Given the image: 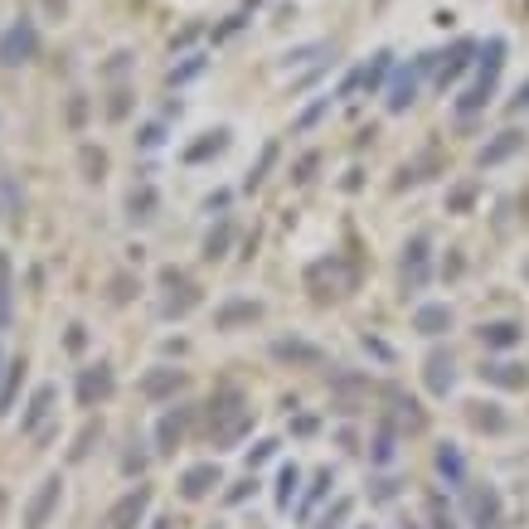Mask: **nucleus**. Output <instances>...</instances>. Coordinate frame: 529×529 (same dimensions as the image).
<instances>
[{
	"instance_id": "6ab92c4d",
	"label": "nucleus",
	"mask_w": 529,
	"mask_h": 529,
	"mask_svg": "<svg viewBox=\"0 0 529 529\" xmlns=\"http://www.w3.org/2000/svg\"><path fill=\"white\" fill-rule=\"evenodd\" d=\"M228 151V127L219 131H204L194 146H185V165H200V161H214V155H224Z\"/></svg>"
},
{
	"instance_id": "412c9836",
	"label": "nucleus",
	"mask_w": 529,
	"mask_h": 529,
	"mask_svg": "<svg viewBox=\"0 0 529 529\" xmlns=\"http://www.w3.org/2000/svg\"><path fill=\"white\" fill-rule=\"evenodd\" d=\"M481 340H486L491 350H515V345L525 340V330L515 326V320H495V326H481Z\"/></svg>"
},
{
	"instance_id": "58836bf2",
	"label": "nucleus",
	"mask_w": 529,
	"mask_h": 529,
	"mask_svg": "<svg viewBox=\"0 0 529 529\" xmlns=\"http://www.w3.org/2000/svg\"><path fill=\"white\" fill-rule=\"evenodd\" d=\"M330 486H336V476H330V466H326V471H316V481H311V491H306V505H316L320 495L330 491Z\"/></svg>"
},
{
	"instance_id": "8fccbe9b",
	"label": "nucleus",
	"mask_w": 529,
	"mask_h": 529,
	"mask_svg": "<svg viewBox=\"0 0 529 529\" xmlns=\"http://www.w3.org/2000/svg\"><path fill=\"white\" fill-rule=\"evenodd\" d=\"M0 515H5V491H0Z\"/></svg>"
},
{
	"instance_id": "e433bc0d",
	"label": "nucleus",
	"mask_w": 529,
	"mask_h": 529,
	"mask_svg": "<svg viewBox=\"0 0 529 529\" xmlns=\"http://www.w3.org/2000/svg\"><path fill=\"white\" fill-rule=\"evenodd\" d=\"M375 462H393V428L389 422H379V432H375Z\"/></svg>"
},
{
	"instance_id": "f704fd0d",
	"label": "nucleus",
	"mask_w": 529,
	"mask_h": 529,
	"mask_svg": "<svg viewBox=\"0 0 529 529\" xmlns=\"http://www.w3.org/2000/svg\"><path fill=\"white\" fill-rule=\"evenodd\" d=\"M20 379H25V359H15V365H10V369H5V393H0V413H5V408H10V399H15Z\"/></svg>"
},
{
	"instance_id": "cd10ccee",
	"label": "nucleus",
	"mask_w": 529,
	"mask_h": 529,
	"mask_svg": "<svg viewBox=\"0 0 529 529\" xmlns=\"http://www.w3.org/2000/svg\"><path fill=\"white\" fill-rule=\"evenodd\" d=\"M228 243H233V224H219L209 228V238H204V257H224Z\"/></svg>"
},
{
	"instance_id": "20e7f679",
	"label": "nucleus",
	"mask_w": 529,
	"mask_h": 529,
	"mask_svg": "<svg viewBox=\"0 0 529 529\" xmlns=\"http://www.w3.org/2000/svg\"><path fill=\"white\" fill-rule=\"evenodd\" d=\"M39 59V25L35 20H15L0 35V68H25Z\"/></svg>"
},
{
	"instance_id": "49530a36",
	"label": "nucleus",
	"mask_w": 529,
	"mask_h": 529,
	"mask_svg": "<svg viewBox=\"0 0 529 529\" xmlns=\"http://www.w3.org/2000/svg\"><path fill=\"white\" fill-rule=\"evenodd\" d=\"M432 515H438V529H456L452 525V510L442 505V495H432Z\"/></svg>"
},
{
	"instance_id": "f03ea898",
	"label": "nucleus",
	"mask_w": 529,
	"mask_h": 529,
	"mask_svg": "<svg viewBox=\"0 0 529 529\" xmlns=\"http://www.w3.org/2000/svg\"><path fill=\"white\" fill-rule=\"evenodd\" d=\"M253 428V408H248V399L238 389H219L209 403V438L219 442V447H233V442H243V432Z\"/></svg>"
},
{
	"instance_id": "473e14b6",
	"label": "nucleus",
	"mask_w": 529,
	"mask_h": 529,
	"mask_svg": "<svg viewBox=\"0 0 529 529\" xmlns=\"http://www.w3.org/2000/svg\"><path fill=\"white\" fill-rule=\"evenodd\" d=\"M102 438V422H88V428L78 432V442H74V452H68V462H83V456L92 452V442Z\"/></svg>"
},
{
	"instance_id": "f3484780",
	"label": "nucleus",
	"mask_w": 529,
	"mask_h": 529,
	"mask_svg": "<svg viewBox=\"0 0 529 529\" xmlns=\"http://www.w3.org/2000/svg\"><path fill=\"white\" fill-rule=\"evenodd\" d=\"M413 330H418V336H442V330H452V306H442V302L418 306L413 311Z\"/></svg>"
},
{
	"instance_id": "4be33fe9",
	"label": "nucleus",
	"mask_w": 529,
	"mask_h": 529,
	"mask_svg": "<svg viewBox=\"0 0 529 529\" xmlns=\"http://www.w3.org/2000/svg\"><path fill=\"white\" fill-rule=\"evenodd\" d=\"M185 422H190V408H175L161 418V428H155V442H161V452H175V442L185 438Z\"/></svg>"
},
{
	"instance_id": "dca6fc26",
	"label": "nucleus",
	"mask_w": 529,
	"mask_h": 529,
	"mask_svg": "<svg viewBox=\"0 0 529 529\" xmlns=\"http://www.w3.org/2000/svg\"><path fill=\"white\" fill-rule=\"evenodd\" d=\"M471 525L476 529H501V495L491 491V486H476L471 491Z\"/></svg>"
},
{
	"instance_id": "aec40b11",
	"label": "nucleus",
	"mask_w": 529,
	"mask_h": 529,
	"mask_svg": "<svg viewBox=\"0 0 529 529\" xmlns=\"http://www.w3.org/2000/svg\"><path fill=\"white\" fill-rule=\"evenodd\" d=\"M257 316H263V306H257V302H224L219 311H214V326H219V330H233V326L257 320Z\"/></svg>"
},
{
	"instance_id": "9b49d317",
	"label": "nucleus",
	"mask_w": 529,
	"mask_h": 529,
	"mask_svg": "<svg viewBox=\"0 0 529 529\" xmlns=\"http://www.w3.org/2000/svg\"><path fill=\"white\" fill-rule=\"evenodd\" d=\"M403 287L408 292L428 287V233H413L408 248H403Z\"/></svg>"
},
{
	"instance_id": "5701e85b",
	"label": "nucleus",
	"mask_w": 529,
	"mask_h": 529,
	"mask_svg": "<svg viewBox=\"0 0 529 529\" xmlns=\"http://www.w3.org/2000/svg\"><path fill=\"white\" fill-rule=\"evenodd\" d=\"M180 383H185L180 369H151V375L141 379V393H146V399H165V393H175Z\"/></svg>"
},
{
	"instance_id": "3c124183",
	"label": "nucleus",
	"mask_w": 529,
	"mask_h": 529,
	"mask_svg": "<svg viewBox=\"0 0 529 529\" xmlns=\"http://www.w3.org/2000/svg\"><path fill=\"white\" fill-rule=\"evenodd\" d=\"M0 375H5V355H0Z\"/></svg>"
},
{
	"instance_id": "37998d69",
	"label": "nucleus",
	"mask_w": 529,
	"mask_h": 529,
	"mask_svg": "<svg viewBox=\"0 0 529 529\" xmlns=\"http://www.w3.org/2000/svg\"><path fill=\"white\" fill-rule=\"evenodd\" d=\"M316 161H320L316 151H311V155H302V161H296V175H292V180H296V185H306V180H311V170H316Z\"/></svg>"
},
{
	"instance_id": "c9c22d12",
	"label": "nucleus",
	"mask_w": 529,
	"mask_h": 529,
	"mask_svg": "<svg viewBox=\"0 0 529 529\" xmlns=\"http://www.w3.org/2000/svg\"><path fill=\"white\" fill-rule=\"evenodd\" d=\"M204 74V54H190L180 68H170V83H190V78H200Z\"/></svg>"
},
{
	"instance_id": "f8f14e48",
	"label": "nucleus",
	"mask_w": 529,
	"mask_h": 529,
	"mask_svg": "<svg viewBox=\"0 0 529 529\" xmlns=\"http://www.w3.org/2000/svg\"><path fill=\"white\" fill-rule=\"evenodd\" d=\"M422 379H428V393L447 399V393L456 389V359H452V350H432L428 365H422Z\"/></svg>"
},
{
	"instance_id": "de8ad7c7",
	"label": "nucleus",
	"mask_w": 529,
	"mask_h": 529,
	"mask_svg": "<svg viewBox=\"0 0 529 529\" xmlns=\"http://www.w3.org/2000/svg\"><path fill=\"white\" fill-rule=\"evenodd\" d=\"M131 296V277H117V282H112V302H127Z\"/></svg>"
},
{
	"instance_id": "a878e982",
	"label": "nucleus",
	"mask_w": 529,
	"mask_h": 529,
	"mask_svg": "<svg viewBox=\"0 0 529 529\" xmlns=\"http://www.w3.org/2000/svg\"><path fill=\"white\" fill-rule=\"evenodd\" d=\"M438 471H442V476H447V481H452V486H462V481H466V466H462V452H456V447H452V442H447V447H438Z\"/></svg>"
},
{
	"instance_id": "b1692460",
	"label": "nucleus",
	"mask_w": 529,
	"mask_h": 529,
	"mask_svg": "<svg viewBox=\"0 0 529 529\" xmlns=\"http://www.w3.org/2000/svg\"><path fill=\"white\" fill-rule=\"evenodd\" d=\"M471 428L481 432H505V413L495 403H471Z\"/></svg>"
},
{
	"instance_id": "bb28decb",
	"label": "nucleus",
	"mask_w": 529,
	"mask_h": 529,
	"mask_svg": "<svg viewBox=\"0 0 529 529\" xmlns=\"http://www.w3.org/2000/svg\"><path fill=\"white\" fill-rule=\"evenodd\" d=\"M296 486H302V471H296V466H282V471H277V505H282V510H292Z\"/></svg>"
},
{
	"instance_id": "2f4dec72",
	"label": "nucleus",
	"mask_w": 529,
	"mask_h": 529,
	"mask_svg": "<svg viewBox=\"0 0 529 529\" xmlns=\"http://www.w3.org/2000/svg\"><path fill=\"white\" fill-rule=\"evenodd\" d=\"M320 54H330V49H326V44H320V39H316V44H302V49H292V54H287L282 64H287V68H306L311 59H320Z\"/></svg>"
},
{
	"instance_id": "c03bdc74",
	"label": "nucleus",
	"mask_w": 529,
	"mask_h": 529,
	"mask_svg": "<svg viewBox=\"0 0 529 529\" xmlns=\"http://www.w3.org/2000/svg\"><path fill=\"white\" fill-rule=\"evenodd\" d=\"M253 491H257V481H253V476H248V481H238V486H233V491H228V505L248 501V495H253Z\"/></svg>"
},
{
	"instance_id": "79ce46f5",
	"label": "nucleus",
	"mask_w": 529,
	"mask_h": 529,
	"mask_svg": "<svg viewBox=\"0 0 529 529\" xmlns=\"http://www.w3.org/2000/svg\"><path fill=\"white\" fill-rule=\"evenodd\" d=\"M137 141H141L146 151H151V146H161V141H165V127H161V122H151V127H141V137H137Z\"/></svg>"
},
{
	"instance_id": "72a5a7b5",
	"label": "nucleus",
	"mask_w": 529,
	"mask_h": 529,
	"mask_svg": "<svg viewBox=\"0 0 529 529\" xmlns=\"http://www.w3.org/2000/svg\"><path fill=\"white\" fill-rule=\"evenodd\" d=\"M345 520H350V501L340 495V501H336V505H330V510L316 520V529H345Z\"/></svg>"
},
{
	"instance_id": "423d86ee",
	"label": "nucleus",
	"mask_w": 529,
	"mask_h": 529,
	"mask_svg": "<svg viewBox=\"0 0 529 529\" xmlns=\"http://www.w3.org/2000/svg\"><path fill=\"white\" fill-rule=\"evenodd\" d=\"M393 74V54L389 49H379L369 64H359L355 74H350L345 83H340V98H355V92H375V88H383V78Z\"/></svg>"
},
{
	"instance_id": "7ed1b4c3",
	"label": "nucleus",
	"mask_w": 529,
	"mask_h": 529,
	"mask_svg": "<svg viewBox=\"0 0 529 529\" xmlns=\"http://www.w3.org/2000/svg\"><path fill=\"white\" fill-rule=\"evenodd\" d=\"M432 68H438V54H418V59H408V68H393L389 88H383V107H389V112H408L413 102H418L422 78H428Z\"/></svg>"
},
{
	"instance_id": "a211bd4d",
	"label": "nucleus",
	"mask_w": 529,
	"mask_h": 529,
	"mask_svg": "<svg viewBox=\"0 0 529 529\" xmlns=\"http://www.w3.org/2000/svg\"><path fill=\"white\" fill-rule=\"evenodd\" d=\"M481 379L495 383V389H525L529 369L525 365H510V359H495V365H481Z\"/></svg>"
},
{
	"instance_id": "0eeeda50",
	"label": "nucleus",
	"mask_w": 529,
	"mask_h": 529,
	"mask_svg": "<svg viewBox=\"0 0 529 529\" xmlns=\"http://www.w3.org/2000/svg\"><path fill=\"white\" fill-rule=\"evenodd\" d=\"M59 501H64V481H59V476H44L39 491L29 495V505H25V529H49V515L59 510Z\"/></svg>"
},
{
	"instance_id": "39448f33",
	"label": "nucleus",
	"mask_w": 529,
	"mask_h": 529,
	"mask_svg": "<svg viewBox=\"0 0 529 529\" xmlns=\"http://www.w3.org/2000/svg\"><path fill=\"white\" fill-rule=\"evenodd\" d=\"M350 282H355V272L340 257H320V263L306 267V292H316V296H340V292H350Z\"/></svg>"
},
{
	"instance_id": "6e6552de",
	"label": "nucleus",
	"mask_w": 529,
	"mask_h": 529,
	"mask_svg": "<svg viewBox=\"0 0 529 529\" xmlns=\"http://www.w3.org/2000/svg\"><path fill=\"white\" fill-rule=\"evenodd\" d=\"M146 510H151V486H137L107 510V529H141Z\"/></svg>"
},
{
	"instance_id": "c85d7f7f",
	"label": "nucleus",
	"mask_w": 529,
	"mask_h": 529,
	"mask_svg": "<svg viewBox=\"0 0 529 529\" xmlns=\"http://www.w3.org/2000/svg\"><path fill=\"white\" fill-rule=\"evenodd\" d=\"M127 209H131V219H151V209H155V190H151V185H141V190H131Z\"/></svg>"
},
{
	"instance_id": "4468645a",
	"label": "nucleus",
	"mask_w": 529,
	"mask_h": 529,
	"mask_svg": "<svg viewBox=\"0 0 529 529\" xmlns=\"http://www.w3.org/2000/svg\"><path fill=\"white\" fill-rule=\"evenodd\" d=\"M54 403H59V389L54 383H44V389H35V399H29V408H25V418H20V432L25 438H35L39 428L49 422V413H54Z\"/></svg>"
},
{
	"instance_id": "393cba45",
	"label": "nucleus",
	"mask_w": 529,
	"mask_h": 529,
	"mask_svg": "<svg viewBox=\"0 0 529 529\" xmlns=\"http://www.w3.org/2000/svg\"><path fill=\"white\" fill-rule=\"evenodd\" d=\"M272 355H277V359H302V365H316L320 350H316V345H302V340H277Z\"/></svg>"
},
{
	"instance_id": "c756f323",
	"label": "nucleus",
	"mask_w": 529,
	"mask_h": 529,
	"mask_svg": "<svg viewBox=\"0 0 529 529\" xmlns=\"http://www.w3.org/2000/svg\"><path fill=\"white\" fill-rule=\"evenodd\" d=\"M10 292H15V287H10V257L0 253V330L10 326Z\"/></svg>"
},
{
	"instance_id": "f257e3e1",
	"label": "nucleus",
	"mask_w": 529,
	"mask_h": 529,
	"mask_svg": "<svg viewBox=\"0 0 529 529\" xmlns=\"http://www.w3.org/2000/svg\"><path fill=\"white\" fill-rule=\"evenodd\" d=\"M505 54H510V44H505L501 35H491L481 44V59H476V83L462 92V98H456V122H471L476 112H486V102L495 98V83H501Z\"/></svg>"
},
{
	"instance_id": "2eb2a0df",
	"label": "nucleus",
	"mask_w": 529,
	"mask_h": 529,
	"mask_svg": "<svg viewBox=\"0 0 529 529\" xmlns=\"http://www.w3.org/2000/svg\"><path fill=\"white\" fill-rule=\"evenodd\" d=\"M515 151H525V131H501V137L491 141V146H481V155H476V165L481 170H491V165H501V161H510Z\"/></svg>"
},
{
	"instance_id": "ea45409f",
	"label": "nucleus",
	"mask_w": 529,
	"mask_h": 529,
	"mask_svg": "<svg viewBox=\"0 0 529 529\" xmlns=\"http://www.w3.org/2000/svg\"><path fill=\"white\" fill-rule=\"evenodd\" d=\"M471 200H476V185H456V190H452V209H456V214L471 209Z\"/></svg>"
},
{
	"instance_id": "603ef678",
	"label": "nucleus",
	"mask_w": 529,
	"mask_h": 529,
	"mask_svg": "<svg viewBox=\"0 0 529 529\" xmlns=\"http://www.w3.org/2000/svg\"><path fill=\"white\" fill-rule=\"evenodd\" d=\"M525 277H529V263H525Z\"/></svg>"
},
{
	"instance_id": "a18cd8bd",
	"label": "nucleus",
	"mask_w": 529,
	"mask_h": 529,
	"mask_svg": "<svg viewBox=\"0 0 529 529\" xmlns=\"http://www.w3.org/2000/svg\"><path fill=\"white\" fill-rule=\"evenodd\" d=\"M272 452H277V442H257V447L248 452V466H263V462H267V456H272Z\"/></svg>"
},
{
	"instance_id": "864d4df0",
	"label": "nucleus",
	"mask_w": 529,
	"mask_h": 529,
	"mask_svg": "<svg viewBox=\"0 0 529 529\" xmlns=\"http://www.w3.org/2000/svg\"><path fill=\"white\" fill-rule=\"evenodd\" d=\"M214 529H219V525H214Z\"/></svg>"
},
{
	"instance_id": "9d476101",
	"label": "nucleus",
	"mask_w": 529,
	"mask_h": 529,
	"mask_svg": "<svg viewBox=\"0 0 529 529\" xmlns=\"http://www.w3.org/2000/svg\"><path fill=\"white\" fill-rule=\"evenodd\" d=\"M476 49H481L476 39H456L452 49H442V54H438V88H447V83H456V78L466 74V68L476 64V59H471Z\"/></svg>"
},
{
	"instance_id": "a19ab883",
	"label": "nucleus",
	"mask_w": 529,
	"mask_h": 529,
	"mask_svg": "<svg viewBox=\"0 0 529 529\" xmlns=\"http://www.w3.org/2000/svg\"><path fill=\"white\" fill-rule=\"evenodd\" d=\"M127 98H131L127 88H122V92H112V102H107V117H112V122H122V117H127V107H131Z\"/></svg>"
},
{
	"instance_id": "09e8293b",
	"label": "nucleus",
	"mask_w": 529,
	"mask_h": 529,
	"mask_svg": "<svg viewBox=\"0 0 529 529\" xmlns=\"http://www.w3.org/2000/svg\"><path fill=\"white\" fill-rule=\"evenodd\" d=\"M83 340H88V336H83V326H68V350H83Z\"/></svg>"
},
{
	"instance_id": "ddd939ff",
	"label": "nucleus",
	"mask_w": 529,
	"mask_h": 529,
	"mask_svg": "<svg viewBox=\"0 0 529 529\" xmlns=\"http://www.w3.org/2000/svg\"><path fill=\"white\" fill-rule=\"evenodd\" d=\"M214 486H224L219 462H200V466H190V471L180 476V495H185V501H204V495H214Z\"/></svg>"
},
{
	"instance_id": "7c9ffc66",
	"label": "nucleus",
	"mask_w": 529,
	"mask_h": 529,
	"mask_svg": "<svg viewBox=\"0 0 529 529\" xmlns=\"http://www.w3.org/2000/svg\"><path fill=\"white\" fill-rule=\"evenodd\" d=\"M272 161H277V141H267V146H263V155H257V165H253V170H248V190L267 180V170H272Z\"/></svg>"
},
{
	"instance_id": "4c0bfd02",
	"label": "nucleus",
	"mask_w": 529,
	"mask_h": 529,
	"mask_svg": "<svg viewBox=\"0 0 529 529\" xmlns=\"http://www.w3.org/2000/svg\"><path fill=\"white\" fill-rule=\"evenodd\" d=\"M330 112V98H320V102H311V107L302 112V117H296V131H306V127H316L320 117H326Z\"/></svg>"
},
{
	"instance_id": "1a4fd4ad",
	"label": "nucleus",
	"mask_w": 529,
	"mask_h": 529,
	"mask_svg": "<svg viewBox=\"0 0 529 529\" xmlns=\"http://www.w3.org/2000/svg\"><path fill=\"white\" fill-rule=\"evenodd\" d=\"M112 389H117L112 365H88V369L78 375V403H83V408H98V403H107Z\"/></svg>"
}]
</instances>
